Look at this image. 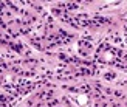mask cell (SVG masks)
<instances>
[{
  "label": "cell",
  "mask_w": 127,
  "mask_h": 107,
  "mask_svg": "<svg viewBox=\"0 0 127 107\" xmlns=\"http://www.w3.org/2000/svg\"><path fill=\"white\" fill-rule=\"evenodd\" d=\"M79 101H81V104H84V101H87V98L85 96H79Z\"/></svg>",
  "instance_id": "cell-1"
}]
</instances>
